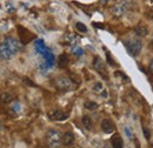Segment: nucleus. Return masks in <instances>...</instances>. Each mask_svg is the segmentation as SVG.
Instances as JSON below:
<instances>
[{"instance_id": "f257e3e1", "label": "nucleus", "mask_w": 153, "mask_h": 148, "mask_svg": "<svg viewBox=\"0 0 153 148\" xmlns=\"http://www.w3.org/2000/svg\"><path fill=\"white\" fill-rule=\"evenodd\" d=\"M46 145L50 148H57L61 145V133L58 130H50L45 136Z\"/></svg>"}, {"instance_id": "f03ea898", "label": "nucleus", "mask_w": 153, "mask_h": 148, "mask_svg": "<svg viewBox=\"0 0 153 148\" xmlns=\"http://www.w3.org/2000/svg\"><path fill=\"white\" fill-rule=\"evenodd\" d=\"M53 85L54 87L58 88L59 91H72L76 87V84L70 79V78H65V76H59L53 80Z\"/></svg>"}, {"instance_id": "7ed1b4c3", "label": "nucleus", "mask_w": 153, "mask_h": 148, "mask_svg": "<svg viewBox=\"0 0 153 148\" xmlns=\"http://www.w3.org/2000/svg\"><path fill=\"white\" fill-rule=\"evenodd\" d=\"M130 6H131V4L128 0H119L112 6V10H111L112 14L117 18H120L130 10Z\"/></svg>"}, {"instance_id": "20e7f679", "label": "nucleus", "mask_w": 153, "mask_h": 148, "mask_svg": "<svg viewBox=\"0 0 153 148\" xmlns=\"http://www.w3.org/2000/svg\"><path fill=\"white\" fill-rule=\"evenodd\" d=\"M125 46H126L128 53L133 56H138L143 50V42L140 39H131L125 42Z\"/></svg>"}, {"instance_id": "39448f33", "label": "nucleus", "mask_w": 153, "mask_h": 148, "mask_svg": "<svg viewBox=\"0 0 153 148\" xmlns=\"http://www.w3.org/2000/svg\"><path fill=\"white\" fill-rule=\"evenodd\" d=\"M2 42H5V44L11 48V51H12L14 54H17L18 52H20V51L22 50V45H21V42H20L18 39H16V38L6 37L4 40H2Z\"/></svg>"}, {"instance_id": "423d86ee", "label": "nucleus", "mask_w": 153, "mask_h": 148, "mask_svg": "<svg viewBox=\"0 0 153 148\" xmlns=\"http://www.w3.org/2000/svg\"><path fill=\"white\" fill-rule=\"evenodd\" d=\"M16 56L11 48L5 44V42H0V60H11L13 56Z\"/></svg>"}, {"instance_id": "0eeeda50", "label": "nucleus", "mask_w": 153, "mask_h": 148, "mask_svg": "<svg viewBox=\"0 0 153 148\" xmlns=\"http://www.w3.org/2000/svg\"><path fill=\"white\" fill-rule=\"evenodd\" d=\"M93 66H94V68H96L97 71L101 74V76H104L105 79H107V70H106V66H105L104 61H102L99 56H97L96 59H94Z\"/></svg>"}, {"instance_id": "6e6552de", "label": "nucleus", "mask_w": 153, "mask_h": 148, "mask_svg": "<svg viewBox=\"0 0 153 148\" xmlns=\"http://www.w3.org/2000/svg\"><path fill=\"white\" fill-rule=\"evenodd\" d=\"M67 116L68 115L66 113H64V112L60 111V110H52V111H50V113H48V118L51 120H53V121L65 120V119H67Z\"/></svg>"}, {"instance_id": "1a4fd4ad", "label": "nucleus", "mask_w": 153, "mask_h": 148, "mask_svg": "<svg viewBox=\"0 0 153 148\" xmlns=\"http://www.w3.org/2000/svg\"><path fill=\"white\" fill-rule=\"evenodd\" d=\"M79 41V38L78 36H76L74 33H66L64 37H62V42L65 45H70V46H74L78 44Z\"/></svg>"}, {"instance_id": "9d476101", "label": "nucleus", "mask_w": 153, "mask_h": 148, "mask_svg": "<svg viewBox=\"0 0 153 148\" xmlns=\"http://www.w3.org/2000/svg\"><path fill=\"white\" fill-rule=\"evenodd\" d=\"M61 144L65 146H72L74 144V135L72 132H66L61 135Z\"/></svg>"}, {"instance_id": "9b49d317", "label": "nucleus", "mask_w": 153, "mask_h": 148, "mask_svg": "<svg viewBox=\"0 0 153 148\" xmlns=\"http://www.w3.org/2000/svg\"><path fill=\"white\" fill-rule=\"evenodd\" d=\"M101 130H102V132H105L107 134H111V133L114 132V125L111 122V120L104 119L101 121Z\"/></svg>"}, {"instance_id": "f8f14e48", "label": "nucleus", "mask_w": 153, "mask_h": 148, "mask_svg": "<svg viewBox=\"0 0 153 148\" xmlns=\"http://www.w3.org/2000/svg\"><path fill=\"white\" fill-rule=\"evenodd\" d=\"M111 145L113 148H124V144H123L120 135H118V134L113 135V138L111 139Z\"/></svg>"}, {"instance_id": "ddd939ff", "label": "nucleus", "mask_w": 153, "mask_h": 148, "mask_svg": "<svg viewBox=\"0 0 153 148\" xmlns=\"http://www.w3.org/2000/svg\"><path fill=\"white\" fill-rule=\"evenodd\" d=\"M134 32L138 37L143 38L147 36V27L145 25H138L135 28H134Z\"/></svg>"}, {"instance_id": "4468645a", "label": "nucleus", "mask_w": 153, "mask_h": 148, "mask_svg": "<svg viewBox=\"0 0 153 148\" xmlns=\"http://www.w3.org/2000/svg\"><path fill=\"white\" fill-rule=\"evenodd\" d=\"M82 125H84V127H85L87 130H93V122H92L91 118H90V116H87V115L82 116Z\"/></svg>"}, {"instance_id": "2eb2a0df", "label": "nucleus", "mask_w": 153, "mask_h": 148, "mask_svg": "<svg viewBox=\"0 0 153 148\" xmlns=\"http://www.w3.org/2000/svg\"><path fill=\"white\" fill-rule=\"evenodd\" d=\"M12 100H13V96L10 93L4 92L0 94V101L4 104H10V102H12Z\"/></svg>"}, {"instance_id": "dca6fc26", "label": "nucleus", "mask_w": 153, "mask_h": 148, "mask_svg": "<svg viewBox=\"0 0 153 148\" xmlns=\"http://www.w3.org/2000/svg\"><path fill=\"white\" fill-rule=\"evenodd\" d=\"M68 61H70V59H68V56H66V54H61V56H59V66H60L61 68L67 67Z\"/></svg>"}, {"instance_id": "f3484780", "label": "nucleus", "mask_w": 153, "mask_h": 148, "mask_svg": "<svg viewBox=\"0 0 153 148\" xmlns=\"http://www.w3.org/2000/svg\"><path fill=\"white\" fill-rule=\"evenodd\" d=\"M71 53L72 54H74V56H80L84 54V51H82V48L81 47H79V46H76V45H74V46H72V48H71Z\"/></svg>"}, {"instance_id": "a211bd4d", "label": "nucleus", "mask_w": 153, "mask_h": 148, "mask_svg": "<svg viewBox=\"0 0 153 148\" xmlns=\"http://www.w3.org/2000/svg\"><path fill=\"white\" fill-rule=\"evenodd\" d=\"M85 107H86L87 110L92 111V110H96V108H98V104H97V102H94V101H87V102H85Z\"/></svg>"}, {"instance_id": "6ab92c4d", "label": "nucleus", "mask_w": 153, "mask_h": 148, "mask_svg": "<svg viewBox=\"0 0 153 148\" xmlns=\"http://www.w3.org/2000/svg\"><path fill=\"white\" fill-rule=\"evenodd\" d=\"M76 28L79 31V32H81V33H86V32H87V27H86L82 22H76Z\"/></svg>"}, {"instance_id": "aec40b11", "label": "nucleus", "mask_w": 153, "mask_h": 148, "mask_svg": "<svg viewBox=\"0 0 153 148\" xmlns=\"http://www.w3.org/2000/svg\"><path fill=\"white\" fill-rule=\"evenodd\" d=\"M11 108H12V111L13 112H20L21 106H20V104L18 102V101H12V104H11Z\"/></svg>"}, {"instance_id": "412c9836", "label": "nucleus", "mask_w": 153, "mask_h": 148, "mask_svg": "<svg viewBox=\"0 0 153 148\" xmlns=\"http://www.w3.org/2000/svg\"><path fill=\"white\" fill-rule=\"evenodd\" d=\"M94 91H97V92H99V91H101L102 92V84H100V82H97L96 85H94Z\"/></svg>"}, {"instance_id": "4be33fe9", "label": "nucleus", "mask_w": 153, "mask_h": 148, "mask_svg": "<svg viewBox=\"0 0 153 148\" xmlns=\"http://www.w3.org/2000/svg\"><path fill=\"white\" fill-rule=\"evenodd\" d=\"M22 82H25V84H27V86H36L34 85V82H32V81H30L27 78H25V79H22Z\"/></svg>"}, {"instance_id": "5701e85b", "label": "nucleus", "mask_w": 153, "mask_h": 148, "mask_svg": "<svg viewBox=\"0 0 153 148\" xmlns=\"http://www.w3.org/2000/svg\"><path fill=\"white\" fill-rule=\"evenodd\" d=\"M125 132H126V134H127L128 138H132V132H131V130L128 127H125Z\"/></svg>"}, {"instance_id": "b1692460", "label": "nucleus", "mask_w": 153, "mask_h": 148, "mask_svg": "<svg viewBox=\"0 0 153 148\" xmlns=\"http://www.w3.org/2000/svg\"><path fill=\"white\" fill-rule=\"evenodd\" d=\"M144 135H145V138L149 140L150 139V134H149V130H146V128H144Z\"/></svg>"}, {"instance_id": "393cba45", "label": "nucleus", "mask_w": 153, "mask_h": 148, "mask_svg": "<svg viewBox=\"0 0 153 148\" xmlns=\"http://www.w3.org/2000/svg\"><path fill=\"white\" fill-rule=\"evenodd\" d=\"M150 70H151V72L153 73V58L152 60H151V62H150Z\"/></svg>"}, {"instance_id": "a878e982", "label": "nucleus", "mask_w": 153, "mask_h": 148, "mask_svg": "<svg viewBox=\"0 0 153 148\" xmlns=\"http://www.w3.org/2000/svg\"><path fill=\"white\" fill-rule=\"evenodd\" d=\"M108 1H110V0H100V2H101L102 5H106V4L108 2Z\"/></svg>"}, {"instance_id": "bb28decb", "label": "nucleus", "mask_w": 153, "mask_h": 148, "mask_svg": "<svg viewBox=\"0 0 153 148\" xmlns=\"http://www.w3.org/2000/svg\"><path fill=\"white\" fill-rule=\"evenodd\" d=\"M104 148H113V147H112V145H108V144H106V145L104 146Z\"/></svg>"}, {"instance_id": "cd10ccee", "label": "nucleus", "mask_w": 153, "mask_h": 148, "mask_svg": "<svg viewBox=\"0 0 153 148\" xmlns=\"http://www.w3.org/2000/svg\"><path fill=\"white\" fill-rule=\"evenodd\" d=\"M1 128H2V125H1V122H0V130H1Z\"/></svg>"}, {"instance_id": "c85d7f7f", "label": "nucleus", "mask_w": 153, "mask_h": 148, "mask_svg": "<svg viewBox=\"0 0 153 148\" xmlns=\"http://www.w3.org/2000/svg\"><path fill=\"white\" fill-rule=\"evenodd\" d=\"M152 42H153V36H152Z\"/></svg>"}, {"instance_id": "c756f323", "label": "nucleus", "mask_w": 153, "mask_h": 148, "mask_svg": "<svg viewBox=\"0 0 153 148\" xmlns=\"http://www.w3.org/2000/svg\"><path fill=\"white\" fill-rule=\"evenodd\" d=\"M57 148H59V147H57Z\"/></svg>"}]
</instances>
